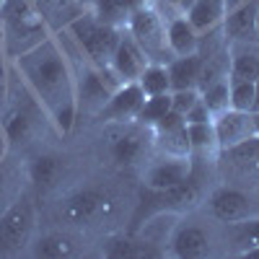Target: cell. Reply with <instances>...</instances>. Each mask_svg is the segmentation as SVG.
I'll list each match as a JSON object with an SVG mask.
<instances>
[{"label": "cell", "instance_id": "cell-8", "mask_svg": "<svg viewBox=\"0 0 259 259\" xmlns=\"http://www.w3.org/2000/svg\"><path fill=\"white\" fill-rule=\"evenodd\" d=\"M122 85V80L114 75L112 68H96V65L85 62V68L78 78V112H91L99 114V109L112 96V91Z\"/></svg>", "mask_w": 259, "mask_h": 259}, {"label": "cell", "instance_id": "cell-12", "mask_svg": "<svg viewBox=\"0 0 259 259\" xmlns=\"http://www.w3.org/2000/svg\"><path fill=\"white\" fill-rule=\"evenodd\" d=\"M192 168L194 166H192L189 156H184V158H179V156H158L145 166L143 184L150 192H166L171 187L182 184L192 174Z\"/></svg>", "mask_w": 259, "mask_h": 259}, {"label": "cell", "instance_id": "cell-2", "mask_svg": "<svg viewBox=\"0 0 259 259\" xmlns=\"http://www.w3.org/2000/svg\"><path fill=\"white\" fill-rule=\"evenodd\" d=\"M0 36H3V55L16 60L52 36L41 0H3L0 3Z\"/></svg>", "mask_w": 259, "mask_h": 259}, {"label": "cell", "instance_id": "cell-18", "mask_svg": "<svg viewBox=\"0 0 259 259\" xmlns=\"http://www.w3.org/2000/svg\"><path fill=\"white\" fill-rule=\"evenodd\" d=\"M231 62H228V80H256L259 78V47L249 45V41H233L228 47Z\"/></svg>", "mask_w": 259, "mask_h": 259}, {"label": "cell", "instance_id": "cell-9", "mask_svg": "<svg viewBox=\"0 0 259 259\" xmlns=\"http://www.w3.org/2000/svg\"><path fill=\"white\" fill-rule=\"evenodd\" d=\"M143 104H145V94L140 91V85L138 83H122L112 91V96L99 109V119L109 122V124L138 122Z\"/></svg>", "mask_w": 259, "mask_h": 259}, {"label": "cell", "instance_id": "cell-23", "mask_svg": "<svg viewBox=\"0 0 259 259\" xmlns=\"http://www.w3.org/2000/svg\"><path fill=\"white\" fill-rule=\"evenodd\" d=\"M189 24L202 34L215 31L226 18V0H194V6L187 11Z\"/></svg>", "mask_w": 259, "mask_h": 259}, {"label": "cell", "instance_id": "cell-21", "mask_svg": "<svg viewBox=\"0 0 259 259\" xmlns=\"http://www.w3.org/2000/svg\"><path fill=\"white\" fill-rule=\"evenodd\" d=\"M166 68H168L171 91L197 89V85H200V70H202V57H200V52L187 55V57H174L171 62H166Z\"/></svg>", "mask_w": 259, "mask_h": 259}, {"label": "cell", "instance_id": "cell-28", "mask_svg": "<svg viewBox=\"0 0 259 259\" xmlns=\"http://www.w3.org/2000/svg\"><path fill=\"white\" fill-rule=\"evenodd\" d=\"M26 171H21L18 166H13L8 161V156L0 161V215L6 212V207L24 192V184H21V177Z\"/></svg>", "mask_w": 259, "mask_h": 259}, {"label": "cell", "instance_id": "cell-15", "mask_svg": "<svg viewBox=\"0 0 259 259\" xmlns=\"http://www.w3.org/2000/svg\"><path fill=\"white\" fill-rule=\"evenodd\" d=\"M156 194V202H158V210L161 212H192L194 207H200L202 200H205V187H202V179L192 174L166 192H153Z\"/></svg>", "mask_w": 259, "mask_h": 259}, {"label": "cell", "instance_id": "cell-6", "mask_svg": "<svg viewBox=\"0 0 259 259\" xmlns=\"http://www.w3.org/2000/svg\"><path fill=\"white\" fill-rule=\"evenodd\" d=\"M117 205L106 192L89 187V189H78L73 192L62 205V218L73 228H99L106 221H112Z\"/></svg>", "mask_w": 259, "mask_h": 259}, {"label": "cell", "instance_id": "cell-40", "mask_svg": "<svg viewBox=\"0 0 259 259\" xmlns=\"http://www.w3.org/2000/svg\"><path fill=\"white\" fill-rule=\"evenodd\" d=\"M254 34H256V39H259V11H256V24H254Z\"/></svg>", "mask_w": 259, "mask_h": 259}, {"label": "cell", "instance_id": "cell-29", "mask_svg": "<svg viewBox=\"0 0 259 259\" xmlns=\"http://www.w3.org/2000/svg\"><path fill=\"white\" fill-rule=\"evenodd\" d=\"M140 91L148 96H161V94H171V80H168V68L163 62H148L145 70L138 78Z\"/></svg>", "mask_w": 259, "mask_h": 259}, {"label": "cell", "instance_id": "cell-25", "mask_svg": "<svg viewBox=\"0 0 259 259\" xmlns=\"http://www.w3.org/2000/svg\"><path fill=\"white\" fill-rule=\"evenodd\" d=\"M256 6L254 3H244L236 11L226 13L223 18V29L226 36H231V41H249L254 34V24H256Z\"/></svg>", "mask_w": 259, "mask_h": 259}, {"label": "cell", "instance_id": "cell-24", "mask_svg": "<svg viewBox=\"0 0 259 259\" xmlns=\"http://www.w3.org/2000/svg\"><path fill=\"white\" fill-rule=\"evenodd\" d=\"M60 171H62V163L57 156L52 153H41V156H34L26 166V179L31 182L34 189L39 192H47L57 184L60 179Z\"/></svg>", "mask_w": 259, "mask_h": 259}, {"label": "cell", "instance_id": "cell-34", "mask_svg": "<svg viewBox=\"0 0 259 259\" xmlns=\"http://www.w3.org/2000/svg\"><path fill=\"white\" fill-rule=\"evenodd\" d=\"M241 228V244H244V251L259 246V215H254V218L244 221V223H236Z\"/></svg>", "mask_w": 259, "mask_h": 259}, {"label": "cell", "instance_id": "cell-33", "mask_svg": "<svg viewBox=\"0 0 259 259\" xmlns=\"http://www.w3.org/2000/svg\"><path fill=\"white\" fill-rule=\"evenodd\" d=\"M197 101H200V89H179V91H171V112H177L179 117H184Z\"/></svg>", "mask_w": 259, "mask_h": 259}, {"label": "cell", "instance_id": "cell-3", "mask_svg": "<svg viewBox=\"0 0 259 259\" xmlns=\"http://www.w3.org/2000/svg\"><path fill=\"white\" fill-rule=\"evenodd\" d=\"M65 34L75 41L80 55H85V62L96 65V68H109L122 29L112 26V24H104V21H99L94 16V11L85 8L73 24L65 29Z\"/></svg>", "mask_w": 259, "mask_h": 259}, {"label": "cell", "instance_id": "cell-37", "mask_svg": "<svg viewBox=\"0 0 259 259\" xmlns=\"http://www.w3.org/2000/svg\"><path fill=\"white\" fill-rule=\"evenodd\" d=\"M8 150H11V145H8V138H6L3 124H0V161H3V158L8 156Z\"/></svg>", "mask_w": 259, "mask_h": 259}, {"label": "cell", "instance_id": "cell-10", "mask_svg": "<svg viewBox=\"0 0 259 259\" xmlns=\"http://www.w3.org/2000/svg\"><path fill=\"white\" fill-rule=\"evenodd\" d=\"M207 210L215 221H221L226 226H236V223H244L249 218H254L256 210H254V200L249 194H244L241 189H215L210 197H207Z\"/></svg>", "mask_w": 259, "mask_h": 259}, {"label": "cell", "instance_id": "cell-27", "mask_svg": "<svg viewBox=\"0 0 259 259\" xmlns=\"http://www.w3.org/2000/svg\"><path fill=\"white\" fill-rule=\"evenodd\" d=\"M104 254L114 259H143V256H158L161 251L153 249V244L145 239H109L104 244Z\"/></svg>", "mask_w": 259, "mask_h": 259}, {"label": "cell", "instance_id": "cell-11", "mask_svg": "<svg viewBox=\"0 0 259 259\" xmlns=\"http://www.w3.org/2000/svg\"><path fill=\"white\" fill-rule=\"evenodd\" d=\"M150 140H153V150L158 156H189V135H187V122L177 112H168L163 119H158L150 127Z\"/></svg>", "mask_w": 259, "mask_h": 259}, {"label": "cell", "instance_id": "cell-16", "mask_svg": "<svg viewBox=\"0 0 259 259\" xmlns=\"http://www.w3.org/2000/svg\"><path fill=\"white\" fill-rule=\"evenodd\" d=\"M168 251L179 259H200L212 251V239H210L207 228L194 226V223H182L171 233Z\"/></svg>", "mask_w": 259, "mask_h": 259}, {"label": "cell", "instance_id": "cell-22", "mask_svg": "<svg viewBox=\"0 0 259 259\" xmlns=\"http://www.w3.org/2000/svg\"><path fill=\"white\" fill-rule=\"evenodd\" d=\"M187 135H189V153L192 158H200V161H215L221 153L218 148V138H215V127L212 119L210 122H192L187 124Z\"/></svg>", "mask_w": 259, "mask_h": 259}, {"label": "cell", "instance_id": "cell-17", "mask_svg": "<svg viewBox=\"0 0 259 259\" xmlns=\"http://www.w3.org/2000/svg\"><path fill=\"white\" fill-rule=\"evenodd\" d=\"M166 45L171 57H187L200 52V31L189 24L187 16H174L166 21Z\"/></svg>", "mask_w": 259, "mask_h": 259}, {"label": "cell", "instance_id": "cell-36", "mask_svg": "<svg viewBox=\"0 0 259 259\" xmlns=\"http://www.w3.org/2000/svg\"><path fill=\"white\" fill-rule=\"evenodd\" d=\"M163 3L174 11L177 16H187V11L194 6V0H163Z\"/></svg>", "mask_w": 259, "mask_h": 259}, {"label": "cell", "instance_id": "cell-19", "mask_svg": "<svg viewBox=\"0 0 259 259\" xmlns=\"http://www.w3.org/2000/svg\"><path fill=\"white\" fill-rule=\"evenodd\" d=\"M31 254L41 259H70L78 254V244L73 241V236L62 233V231H50L45 236L31 241Z\"/></svg>", "mask_w": 259, "mask_h": 259}, {"label": "cell", "instance_id": "cell-38", "mask_svg": "<svg viewBox=\"0 0 259 259\" xmlns=\"http://www.w3.org/2000/svg\"><path fill=\"white\" fill-rule=\"evenodd\" d=\"M254 112H259V78L254 80Z\"/></svg>", "mask_w": 259, "mask_h": 259}, {"label": "cell", "instance_id": "cell-30", "mask_svg": "<svg viewBox=\"0 0 259 259\" xmlns=\"http://www.w3.org/2000/svg\"><path fill=\"white\" fill-rule=\"evenodd\" d=\"M200 99H202V104L207 106V112L212 117L231 109V83H228V78H221V80H212V83L202 85Z\"/></svg>", "mask_w": 259, "mask_h": 259}, {"label": "cell", "instance_id": "cell-5", "mask_svg": "<svg viewBox=\"0 0 259 259\" xmlns=\"http://www.w3.org/2000/svg\"><path fill=\"white\" fill-rule=\"evenodd\" d=\"M127 31L133 34V39L143 47V52L148 55L150 62H171L168 45H166V18L161 16L158 8H153L150 3L130 11L127 16Z\"/></svg>", "mask_w": 259, "mask_h": 259}, {"label": "cell", "instance_id": "cell-39", "mask_svg": "<svg viewBox=\"0 0 259 259\" xmlns=\"http://www.w3.org/2000/svg\"><path fill=\"white\" fill-rule=\"evenodd\" d=\"M251 117H254V133L259 138V112H251Z\"/></svg>", "mask_w": 259, "mask_h": 259}, {"label": "cell", "instance_id": "cell-26", "mask_svg": "<svg viewBox=\"0 0 259 259\" xmlns=\"http://www.w3.org/2000/svg\"><path fill=\"white\" fill-rule=\"evenodd\" d=\"M0 124H3L6 130V138H8V145H21V143H29L31 135H34V114H29L26 109H21V106H16V109H6V114L0 117Z\"/></svg>", "mask_w": 259, "mask_h": 259}, {"label": "cell", "instance_id": "cell-32", "mask_svg": "<svg viewBox=\"0 0 259 259\" xmlns=\"http://www.w3.org/2000/svg\"><path fill=\"white\" fill-rule=\"evenodd\" d=\"M228 83H231V80H228ZM231 109L254 112V83H251V80L231 83Z\"/></svg>", "mask_w": 259, "mask_h": 259}, {"label": "cell", "instance_id": "cell-13", "mask_svg": "<svg viewBox=\"0 0 259 259\" xmlns=\"http://www.w3.org/2000/svg\"><path fill=\"white\" fill-rule=\"evenodd\" d=\"M212 127H215V138H218L221 153H226V150H231V148H239V145L256 138L251 112L226 109V112L212 117Z\"/></svg>", "mask_w": 259, "mask_h": 259}, {"label": "cell", "instance_id": "cell-14", "mask_svg": "<svg viewBox=\"0 0 259 259\" xmlns=\"http://www.w3.org/2000/svg\"><path fill=\"white\" fill-rule=\"evenodd\" d=\"M148 62H150L148 55L143 52V47L133 39V34H130L127 29H122L119 41H117V50H114L112 62H109V68L114 70V75L122 83H138V78L145 70Z\"/></svg>", "mask_w": 259, "mask_h": 259}, {"label": "cell", "instance_id": "cell-4", "mask_svg": "<svg viewBox=\"0 0 259 259\" xmlns=\"http://www.w3.org/2000/svg\"><path fill=\"white\" fill-rule=\"evenodd\" d=\"M36 231V205L29 192L18 197L0 215V256H16L26 251Z\"/></svg>", "mask_w": 259, "mask_h": 259}, {"label": "cell", "instance_id": "cell-7", "mask_svg": "<svg viewBox=\"0 0 259 259\" xmlns=\"http://www.w3.org/2000/svg\"><path fill=\"white\" fill-rule=\"evenodd\" d=\"M117 130L112 133L109 140V156L114 161L117 168H133L138 166L148 150L153 148L150 140V127L140 124V122H130V124H114Z\"/></svg>", "mask_w": 259, "mask_h": 259}, {"label": "cell", "instance_id": "cell-31", "mask_svg": "<svg viewBox=\"0 0 259 259\" xmlns=\"http://www.w3.org/2000/svg\"><path fill=\"white\" fill-rule=\"evenodd\" d=\"M171 112V94H161V96H148L143 109H140V117L138 122L145 124V127H153L158 119H163L166 114Z\"/></svg>", "mask_w": 259, "mask_h": 259}, {"label": "cell", "instance_id": "cell-35", "mask_svg": "<svg viewBox=\"0 0 259 259\" xmlns=\"http://www.w3.org/2000/svg\"><path fill=\"white\" fill-rule=\"evenodd\" d=\"M8 99H11V78H8V68L0 60V117L8 109Z\"/></svg>", "mask_w": 259, "mask_h": 259}, {"label": "cell", "instance_id": "cell-20", "mask_svg": "<svg viewBox=\"0 0 259 259\" xmlns=\"http://www.w3.org/2000/svg\"><path fill=\"white\" fill-rule=\"evenodd\" d=\"M85 11L83 0H41V13L52 34L65 31Z\"/></svg>", "mask_w": 259, "mask_h": 259}, {"label": "cell", "instance_id": "cell-1", "mask_svg": "<svg viewBox=\"0 0 259 259\" xmlns=\"http://www.w3.org/2000/svg\"><path fill=\"white\" fill-rule=\"evenodd\" d=\"M29 96L57 133H70L78 119V78L60 36H47L41 45L13 60Z\"/></svg>", "mask_w": 259, "mask_h": 259}]
</instances>
